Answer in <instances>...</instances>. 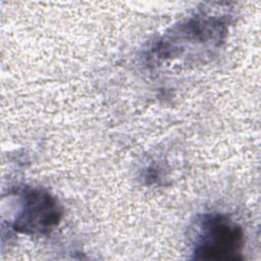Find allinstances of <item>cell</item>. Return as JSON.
<instances>
[{"label":"cell","instance_id":"obj_1","mask_svg":"<svg viewBox=\"0 0 261 261\" xmlns=\"http://www.w3.org/2000/svg\"><path fill=\"white\" fill-rule=\"evenodd\" d=\"M193 257L201 260H238L245 243L242 226L229 216L206 213L193 229Z\"/></svg>","mask_w":261,"mask_h":261},{"label":"cell","instance_id":"obj_2","mask_svg":"<svg viewBox=\"0 0 261 261\" xmlns=\"http://www.w3.org/2000/svg\"><path fill=\"white\" fill-rule=\"evenodd\" d=\"M61 214L57 200L46 190L28 189L21 195L20 209L12 226L25 234H47L58 225Z\"/></svg>","mask_w":261,"mask_h":261}]
</instances>
